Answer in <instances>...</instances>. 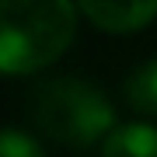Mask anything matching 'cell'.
<instances>
[{"label": "cell", "instance_id": "cell-3", "mask_svg": "<svg viewBox=\"0 0 157 157\" xmlns=\"http://www.w3.org/2000/svg\"><path fill=\"white\" fill-rule=\"evenodd\" d=\"M84 17L101 32H140L157 17V0H77Z\"/></svg>", "mask_w": 157, "mask_h": 157}, {"label": "cell", "instance_id": "cell-2", "mask_svg": "<svg viewBox=\"0 0 157 157\" xmlns=\"http://www.w3.org/2000/svg\"><path fill=\"white\" fill-rule=\"evenodd\" d=\"M32 119L49 140L67 147H91L105 140L115 126V108L94 84L77 77L45 80L35 91Z\"/></svg>", "mask_w": 157, "mask_h": 157}, {"label": "cell", "instance_id": "cell-6", "mask_svg": "<svg viewBox=\"0 0 157 157\" xmlns=\"http://www.w3.org/2000/svg\"><path fill=\"white\" fill-rule=\"evenodd\" d=\"M0 157H45L42 147L21 129H4L0 136Z\"/></svg>", "mask_w": 157, "mask_h": 157}, {"label": "cell", "instance_id": "cell-5", "mask_svg": "<svg viewBox=\"0 0 157 157\" xmlns=\"http://www.w3.org/2000/svg\"><path fill=\"white\" fill-rule=\"evenodd\" d=\"M126 101L143 115H157V59L143 63L126 80Z\"/></svg>", "mask_w": 157, "mask_h": 157}, {"label": "cell", "instance_id": "cell-1", "mask_svg": "<svg viewBox=\"0 0 157 157\" xmlns=\"http://www.w3.org/2000/svg\"><path fill=\"white\" fill-rule=\"evenodd\" d=\"M77 0H0V67L7 77L45 70L77 35Z\"/></svg>", "mask_w": 157, "mask_h": 157}, {"label": "cell", "instance_id": "cell-4", "mask_svg": "<svg viewBox=\"0 0 157 157\" xmlns=\"http://www.w3.org/2000/svg\"><path fill=\"white\" fill-rule=\"evenodd\" d=\"M101 157H157V126L129 122L101 140Z\"/></svg>", "mask_w": 157, "mask_h": 157}]
</instances>
